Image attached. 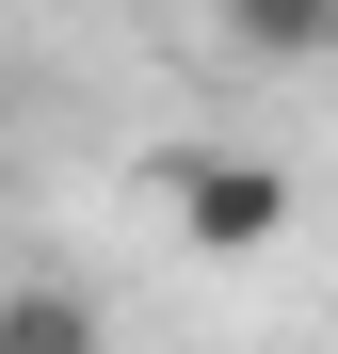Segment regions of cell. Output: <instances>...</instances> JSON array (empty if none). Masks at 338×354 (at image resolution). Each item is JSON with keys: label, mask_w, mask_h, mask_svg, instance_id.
<instances>
[{"label": "cell", "mask_w": 338, "mask_h": 354, "mask_svg": "<svg viewBox=\"0 0 338 354\" xmlns=\"http://www.w3.org/2000/svg\"><path fill=\"white\" fill-rule=\"evenodd\" d=\"M225 32H242L258 65H322L338 48V0H225Z\"/></svg>", "instance_id": "obj_2"}, {"label": "cell", "mask_w": 338, "mask_h": 354, "mask_svg": "<svg viewBox=\"0 0 338 354\" xmlns=\"http://www.w3.org/2000/svg\"><path fill=\"white\" fill-rule=\"evenodd\" d=\"M0 354H97V306H81V290H0Z\"/></svg>", "instance_id": "obj_3"}, {"label": "cell", "mask_w": 338, "mask_h": 354, "mask_svg": "<svg viewBox=\"0 0 338 354\" xmlns=\"http://www.w3.org/2000/svg\"><path fill=\"white\" fill-rule=\"evenodd\" d=\"M161 194H178V225H194L209 258H258L274 225H290V177L242 161V145H178V161H161Z\"/></svg>", "instance_id": "obj_1"}]
</instances>
